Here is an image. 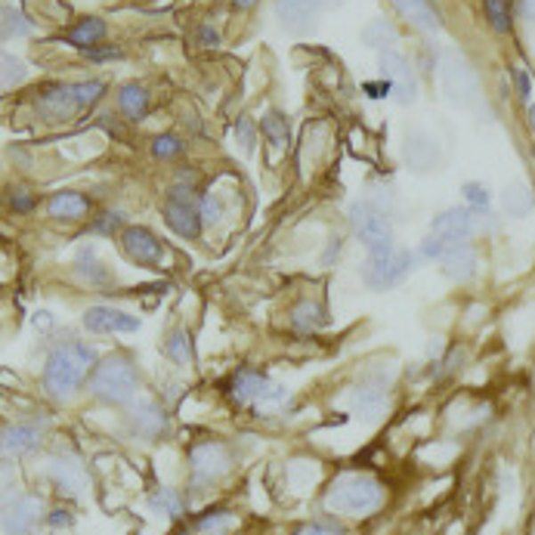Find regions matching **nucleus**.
<instances>
[{
  "label": "nucleus",
  "mask_w": 535,
  "mask_h": 535,
  "mask_svg": "<svg viewBox=\"0 0 535 535\" xmlns=\"http://www.w3.org/2000/svg\"><path fill=\"white\" fill-rule=\"evenodd\" d=\"M96 365V350L87 344H62L50 353L47 365H44V390L53 400H71L77 390L84 387V381L90 377Z\"/></svg>",
  "instance_id": "obj_1"
},
{
  "label": "nucleus",
  "mask_w": 535,
  "mask_h": 535,
  "mask_svg": "<svg viewBox=\"0 0 535 535\" xmlns=\"http://www.w3.org/2000/svg\"><path fill=\"white\" fill-rule=\"evenodd\" d=\"M90 390L102 402L130 406V402H136V390H140V371L127 356H106L90 371Z\"/></svg>",
  "instance_id": "obj_2"
},
{
  "label": "nucleus",
  "mask_w": 535,
  "mask_h": 535,
  "mask_svg": "<svg viewBox=\"0 0 535 535\" xmlns=\"http://www.w3.org/2000/svg\"><path fill=\"white\" fill-rule=\"evenodd\" d=\"M106 93L102 81H81V84H50L37 93L35 106L47 121H69L75 115L87 112L100 96Z\"/></svg>",
  "instance_id": "obj_3"
},
{
  "label": "nucleus",
  "mask_w": 535,
  "mask_h": 535,
  "mask_svg": "<svg viewBox=\"0 0 535 535\" xmlns=\"http://www.w3.org/2000/svg\"><path fill=\"white\" fill-rule=\"evenodd\" d=\"M384 505V486L375 476L365 474H341L331 482L328 495H325V507L335 514H371Z\"/></svg>",
  "instance_id": "obj_4"
},
{
  "label": "nucleus",
  "mask_w": 535,
  "mask_h": 535,
  "mask_svg": "<svg viewBox=\"0 0 535 535\" xmlns=\"http://www.w3.org/2000/svg\"><path fill=\"white\" fill-rule=\"evenodd\" d=\"M415 257L402 247H387V251L369 254V260L362 263V282L375 291H390L412 272Z\"/></svg>",
  "instance_id": "obj_5"
},
{
  "label": "nucleus",
  "mask_w": 535,
  "mask_h": 535,
  "mask_svg": "<svg viewBox=\"0 0 535 535\" xmlns=\"http://www.w3.org/2000/svg\"><path fill=\"white\" fill-rule=\"evenodd\" d=\"M350 220H353L356 236L369 247V254L393 247V226H390L387 214L375 201H359V205H353L350 207Z\"/></svg>",
  "instance_id": "obj_6"
},
{
  "label": "nucleus",
  "mask_w": 535,
  "mask_h": 535,
  "mask_svg": "<svg viewBox=\"0 0 535 535\" xmlns=\"http://www.w3.org/2000/svg\"><path fill=\"white\" fill-rule=\"evenodd\" d=\"M440 87L449 102H455V106H471L476 100L480 84H476V75L465 56L442 53L440 56Z\"/></svg>",
  "instance_id": "obj_7"
},
{
  "label": "nucleus",
  "mask_w": 535,
  "mask_h": 535,
  "mask_svg": "<svg viewBox=\"0 0 535 535\" xmlns=\"http://www.w3.org/2000/svg\"><path fill=\"white\" fill-rule=\"evenodd\" d=\"M189 467H192L195 486H211L220 476L230 474L232 455L223 442H199V446L189 452Z\"/></svg>",
  "instance_id": "obj_8"
},
{
  "label": "nucleus",
  "mask_w": 535,
  "mask_h": 535,
  "mask_svg": "<svg viewBox=\"0 0 535 535\" xmlns=\"http://www.w3.org/2000/svg\"><path fill=\"white\" fill-rule=\"evenodd\" d=\"M189 195H192L189 189H180V186L174 189L171 199L165 201V223L171 226L180 239L192 241L199 239L201 232V214H199V205H195Z\"/></svg>",
  "instance_id": "obj_9"
},
{
  "label": "nucleus",
  "mask_w": 535,
  "mask_h": 535,
  "mask_svg": "<svg viewBox=\"0 0 535 535\" xmlns=\"http://www.w3.org/2000/svg\"><path fill=\"white\" fill-rule=\"evenodd\" d=\"M381 71L384 77L390 81V90H393L396 102H402V106H412L417 100V81H415V71L409 60L402 53H396V50H384L381 53Z\"/></svg>",
  "instance_id": "obj_10"
},
{
  "label": "nucleus",
  "mask_w": 535,
  "mask_h": 535,
  "mask_svg": "<svg viewBox=\"0 0 535 535\" xmlns=\"http://www.w3.org/2000/svg\"><path fill=\"white\" fill-rule=\"evenodd\" d=\"M41 517H44L41 499H35V495H19V499H12L10 505L4 507L0 526H4L6 535H31Z\"/></svg>",
  "instance_id": "obj_11"
},
{
  "label": "nucleus",
  "mask_w": 535,
  "mask_h": 535,
  "mask_svg": "<svg viewBox=\"0 0 535 535\" xmlns=\"http://www.w3.org/2000/svg\"><path fill=\"white\" fill-rule=\"evenodd\" d=\"M140 319L115 306H90L84 312V328L93 335H130V331H140Z\"/></svg>",
  "instance_id": "obj_12"
},
{
  "label": "nucleus",
  "mask_w": 535,
  "mask_h": 535,
  "mask_svg": "<svg viewBox=\"0 0 535 535\" xmlns=\"http://www.w3.org/2000/svg\"><path fill=\"white\" fill-rule=\"evenodd\" d=\"M121 247L124 254L140 266H155L161 260V254H165L161 241L155 239L146 226H127V230L121 232Z\"/></svg>",
  "instance_id": "obj_13"
},
{
  "label": "nucleus",
  "mask_w": 535,
  "mask_h": 535,
  "mask_svg": "<svg viewBox=\"0 0 535 535\" xmlns=\"http://www.w3.org/2000/svg\"><path fill=\"white\" fill-rule=\"evenodd\" d=\"M41 440H44L41 424L16 421L0 427V452L4 455H28L41 446Z\"/></svg>",
  "instance_id": "obj_14"
},
{
  "label": "nucleus",
  "mask_w": 535,
  "mask_h": 535,
  "mask_svg": "<svg viewBox=\"0 0 535 535\" xmlns=\"http://www.w3.org/2000/svg\"><path fill=\"white\" fill-rule=\"evenodd\" d=\"M476 230V211L467 207H449L434 220V236L446 241H467Z\"/></svg>",
  "instance_id": "obj_15"
},
{
  "label": "nucleus",
  "mask_w": 535,
  "mask_h": 535,
  "mask_svg": "<svg viewBox=\"0 0 535 535\" xmlns=\"http://www.w3.org/2000/svg\"><path fill=\"white\" fill-rule=\"evenodd\" d=\"M130 424H134V430L142 440H161L167 434V412L158 402L140 400L134 406V412H130Z\"/></svg>",
  "instance_id": "obj_16"
},
{
  "label": "nucleus",
  "mask_w": 535,
  "mask_h": 535,
  "mask_svg": "<svg viewBox=\"0 0 535 535\" xmlns=\"http://www.w3.org/2000/svg\"><path fill=\"white\" fill-rule=\"evenodd\" d=\"M47 214L53 220H62V223H77L90 214V199L75 189H62V192L50 195L47 201Z\"/></svg>",
  "instance_id": "obj_17"
},
{
  "label": "nucleus",
  "mask_w": 535,
  "mask_h": 535,
  "mask_svg": "<svg viewBox=\"0 0 535 535\" xmlns=\"http://www.w3.org/2000/svg\"><path fill=\"white\" fill-rule=\"evenodd\" d=\"M440 263H442V272H446L452 282H465L476 270V254L467 241H452V245L442 251Z\"/></svg>",
  "instance_id": "obj_18"
},
{
  "label": "nucleus",
  "mask_w": 535,
  "mask_h": 535,
  "mask_svg": "<svg viewBox=\"0 0 535 535\" xmlns=\"http://www.w3.org/2000/svg\"><path fill=\"white\" fill-rule=\"evenodd\" d=\"M319 0H276V16L285 28L291 31H306L316 22Z\"/></svg>",
  "instance_id": "obj_19"
},
{
  "label": "nucleus",
  "mask_w": 535,
  "mask_h": 535,
  "mask_svg": "<svg viewBox=\"0 0 535 535\" xmlns=\"http://www.w3.org/2000/svg\"><path fill=\"white\" fill-rule=\"evenodd\" d=\"M436 161H440V142L434 140V136L427 134H409L406 140V165L412 167V171H430V167H436Z\"/></svg>",
  "instance_id": "obj_20"
},
{
  "label": "nucleus",
  "mask_w": 535,
  "mask_h": 535,
  "mask_svg": "<svg viewBox=\"0 0 535 535\" xmlns=\"http://www.w3.org/2000/svg\"><path fill=\"white\" fill-rule=\"evenodd\" d=\"M50 476H53V482L60 486L62 495H81L84 486H87V474H84V467L77 465L75 458H69V455L53 458V465H50Z\"/></svg>",
  "instance_id": "obj_21"
},
{
  "label": "nucleus",
  "mask_w": 535,
  "mask_h": 535,
  "mask_svg": "<svg viewBox=\"0 0 535 535\" xmlns=\"http://www.w3.org/2000/svg\"><path fill=\"white\" fill-rule=\"evenodd\" d=\"M400 10V16H406L415 28L421 31H440V12L430 6V0H390Z\"/></svg>",
  "instance_id": "obj_22"
},
{
  "label": "nucleus",
  "mask_w": 535,
  "mask_h": 535,
  "mask_svg": "<svg viewBox=\"0 0 535 535\" xmlns=\"http://www.w3.org/2000/svg\"><path fill=\"white\" fill-rule=\"evenodd\" d=\"M266 384H270V377H266V375H260V371H251V369H241V371H236V375H232L230 393H232V400L241 402V406H251V402L257 400L260 390H263Z\"/></svg>",
  "instance_id": "obj_23"
},
{
  "label": "nucleus",
  "mask_w": 535,
  "mask_h": 535,
  "mask_svg": "<svg viewBox=\"0 0 535 535\" xmlns=\"http://www.w3.org/2000/svg\"><path fill=\"white\" fill-rule=\"evenodd\" d=\"M325 310L316 304V300H300V304L291 310V328L300 331V335H312V331L325 328Z\"/></svg>",
  "instance_id": "obj_24"
},
{
  "label": "nucleus",
  "mask_w": 535,
  "mask_h": 535,
  "mask_svg": "<svg viewBox=\"0 0 535 535\" xmlns=\"http://www.w3.org/2000/svg\"><path fill=\"white\" fill-rule=\"evenodd\" d=\"M65 37H69V44H75V47L90 50L93 44H100L102 37H106V22H102V19H96V16H87V19H81L77 25H71Z\"/></svg>",
  "instance_id": "obj_25"
},
{
  "label": "nucleus",
  "mask_w": 535,
  "mask_h": 535,
  "mask_svg": "<svg viewBox=\"0 0 535 535\" xmlns=\"http://www.w3.org/2000/svg\"><path fill=\"white\" fill-rule=\"evenodd\" d=\"M353 402L359 415L377 417L387 409V390H384V384H365V387H359L353 393Z\"/></svg>",
  "instance_id": "obj_26"
},
{
  "label": "nucleus",
  "mask_w": 535,
  "mask_h": 535,
  "mask_svg": "<svg viewBox=\"0 0 535 535\" xmlns=\"http://www.w3.org/2000/svg\"><path fill=\"white\" fill-rule=\"evenodd\" d=\"M118 106H121V112L127 115L130 121H140L142 115H146V109H149L146 87H142V84H136V81L124 84V87L118 90Z\"/></svg>",
  "instance_id": "obj_27"
},
{
  "label": "nucleus",
  "mask_w": 535,
  "mask_h": 535,
  "mask_svg": "<svg viewBox=\"0 0 535 535\" xmlns=\"http://www.w3.org/2000/svg\"><path fill=\"white\" fill-rule=\"evenodd\" d=\"M501 207H505L511 217H526L532 211V189L526 182H511V186L501 192Z\"/></svg>",
  "instance_id": "obj_28"
},
{
  "label": "nucleus",
  "mask_w": 535,
  "mask_h": 535,
  "mask_svg": "<svg viewBox=\"0 0 535 535\" xmlns=\"http://www.w3.org/2000/svg\"><path fill=\"white\" fill-rule=\"evenodd\" d=\"M75 270H77V276L84 279L87 285H96V288H102V285H109V272H106V266L100 263V257H96L93 251H81V257H77V263H75Z\"/></svg>",
  "instance_id": "obj_29"
},
{
  "label": "nucleus",
  "mask_w": 535,
  "mask_h": 535,
  "mask_svg": "<svg viewBox=\"0 0 535 535\" xmlns=\"http://www.w3.org/2000/svg\"><path fill=\"white\" fill-rule=\"evenodd\" d=\"M149 505H152L155 514H161V517H171V520L182 517V511H186V501H182L180 492H174V489H158V492H152Z\"/></svg>",
  "instance_id": "obj_30"
},
{
  "label": "nucleus",
  "mask_w": 535,
  "mask_h": 535,
  "mask_svg": "<svg viewBox=\"0 0 535 535\" xmlns=\"http://www.w3.org/2000/svg\"><path fill=\"white\" fill-rule=\"evenodd\" d=\"M165 353H167V359H171V362H177V365H189V362H192V344H189L186 331L174 328L171 335H167Z\"/></svg>",
  "instance_id": "obj_31"
},
{
  "label": "nucleus",
  "mask_w": 535,
  "mask_h": 535,
  "mask_svg": "<svg viewBox=\"0 0 535 535\" xmlns=\"http://www.w3.org/2000/svg\"><path fill=\"white\" fill-rule=\"evenodd\" d=\"M288 400H291L288 390H285L282 384H272L270 381L263 390H260V396L254 400V406H257V412H276V409L288 406Z\"/></svg>",
  "instance_id": "obj_32"
},
{
  "label": "nucleus",
  "mask_w": 535,
  "mask_h": 535,
  "mask_svg": "<svg viewBox=\"0 0 535 535\" xmlns=\"http://www.w3.org/2000/svg\"><path fill=\"white\" fill-rule=\"evenodd\" d=\"M263 134L270 136V142H272V146H276V152H282V149L291 142L288 121H285L279 112H270V115H266V118H263Z\"/></svg>",
  "instance_id": "obj_33"
},
{
  "label": "nucleus",
  "mask_w": 535,
  "mask_h": 535,
  "mask_svg": "<svg viewBox=\"0 0 535 535\" xmlns=\"http://www.w3.org/2000/svg\"><path fill=\"white\" fill-rule=\"evenodd\" d=\"M22 77H25V62L10 56L6 50H0V90L16 87Z\"/></svg>",
  "instance_id": "obj_34"
},
{
  "label": "nucleus",
  "mask_w": 535,
  "mask_h": 535,
  "mask_svg": "<svg viewBox=\"0 0 535 535\" xmlns=\"http://www.w3.org/2000/svg\"><path fill=\"white\" fill-rule=\"evenodd\" d=\"M362 41L369 44V47H375V50H387L390 44L396 41V31L390 28V22H384V19H377V22H371L369 28L362 31Z\"/></svg>",
  "instance_id": "obj_35"
},
{
  "label": "nucleus",
  "mask_w": 535,
  "mask_h": 535,
  "mask_svg": "<svg viewBox=\"0 0 535 535\" xmlns=\"http://www.w3.org/2000/svg\"><path fill=\"white\" fill-rule=\"evenodd\" d=\"M482 10H486L489 25H492L499 35H507V31H511V6H507V0H486Z\"/></svg>",
  "instance_id": "obj_36"
},
{
  "label": "nucleus",
  "mask_w": 535,
  "mask_h": 535,
  "mask_svg": "<svg viewBox=\"0 0 535 535\" xmlns=\"http://www.w3.org/2000/svg\"><path fill=\"white\" fill-rule=\"evenodd\" d=\"M152 152L155 158H177V155H182V142L171 134H161L152 140Z\"/></svg>",
  "instance_id": "obj_37"
},
{
  "label": "nucleus",
  "mask_w": 535,
  "mask_h": 535,
  "mask_svg": "<svg viewBox=\"0 0 535 535\" xmlns=\"http://www.w3.org/2000/svg\"><path fill=\"white\" fill-rule=\"evenodd\" d=\"M6 201H10V211H16V214H28V211H35V205H37L35 195L22 186L10 189V192H6Z\"/></svg>",
  "instance_id": "obj_38"
},
{
  "label": "nucleus",
  "mask_w": 535,
  "mask_h": 535,
  "mask_svg": "<svg viewBox=\"0 0 535 535\" xmlns=\"http://www.w3.org/2000/svg\"><path fill=\"white\" fill-rule=\"evenodd\" d=\"M236 140H239V146L245 149V155L254 152V146H257V127H254L251 118H239V124H236Z\"/></svg>",
  "instance_id": "obj_39"
},
{
  "label": "nucleus",
  "mask_w": 535,
  "mask_h": 535,
  "mask_svg": "<svg viewBox=\"0 0 535 535\" xmlns=\"http://www.w3.org/2000/svg\"><path fill=\"white\" fill-rule=\"evenodd\" d=\"M220 201H217V195L214 192H207V195H201V205H199V214H201V223H217L220 220Z\"/></svg>",
  "instance_id": "obj_40"
},
{
  "label": "nucleus",
  "mask_w": 535,
  "mask_h": 535,
  "mask_svg": "<svg viewBox=\"0 0 535 535\" xmlns=\"http://www.w3.org/2000/svg\"><path fill=\"white\" fill-rule=\"evenodd\" d=\"M118 226H121V214L118 211H106V214H100V220H96L90 230H93L96 236H112Z\"/></svg>",
  "instance_id": "obj_41"
},
{
  "label": "nucleus",
  "mask_w": 535,
  "mask_h": 535,
  "mask_svg": "<svg viewBox=\"0 0 535 535\" xmlns=\"http://www.w3.org/2000/svg\"><path fill=\"white\" fill-rule=\"evenodd\" d=\"M6 35H10V37H16V35H31L28 19H25L22 12H16V10H6Z\"/></svg>",
  "instance_id": "obj_42"
},
{
  "label": "nucleus",
  "mask_w": 535,
  "mask_h": 535,
  "mask_svg": "<svg viewBox=\"0 0 535 535\" xmlns=\"http://www.w3.org/2000/svg\"><path fill=\"white\" fill-rule=\"evenodd\" d=\"M465 199L474 205V211H486V207H489V192L480 186V182H467V186H465Z\"/></svg>",
  "instance_id": "obj_43"
},
{
  "label": "nucleus",
  "mask_w": 535,
  "mask_h": 535,
  "mask_svg": "<svg viewBox=\"0 0 535 535\" xmlns=\"http://www.w3.org/2000/svg\"><path fill=\"white\" fill-rule=\"evenodd\" d=\"M514 84H517L520 100H530V93H532V81H530V71H526L523 65H517V69H514Z\"/></svg>",
  "instance_id": "obj_44"
},
{
  "label": "nucleus",
  "mask_w": 535,
  "mask_h": 535,
  "mask_svg": "<svg viewBox=\"0 0 535 535\" xmlns=\"http://www.w3.org/2000/svg\"><path fill=\"white\" fill-rule=\"evenodd\" d=\"M304 535H344V530L337 523H328V520H325V523H310Z\"/></svg>",
  "instance_id": "obj_45"
},
{
  "label": "nucleus",
  "mask_w": 535,
  "mask_h": 535,
  "mask_svg": "<svg viewBox=\"0 0 535 535\" xmlns=\"http://www.w3.org/2000/svg\"><path fill=\"white\" fill-rule=\"evenodd\" d=\"M84 53H87L90 60H96V62H106V60H121V50H118V47H109V50H96V47H90V50H84Z\"/></svg>",
  "instance_id": "obj_46"
},
{
  "label": "nucleus",
  "mask_w": 535,
  "mask_h": 535,
  "mask_svg": "<svg viewBox=\"0 0 535 535\" xmlns=\"http://www.w3.org/2000/svg\"><path fill=\"white\" fill-rule=\"evenodd\" d=\"M230 523V514H211V520H199V530H220Z\"/></svg>",
  "instance_id": "obj_47"
},
{
  "label": "nucleus",
  "mask_w": 535,
  "mask_h": 535,
  "mask_svg": "<svg viewBox=\"0 0 535 535\" xmlns=\"http://www.w3.org/2000/svg\"><path fill=\"white\" fill-rule=\"evenodd\" d=\"M47 523H50V526H56V530H60V526H71V514H69V511H62V507H56V511H50Z\"/></svg>",
  "instance_id": "obj_48"
},
{
  "label": "nucleus",
  "mask_w": 535,
  "mask_h": 535,
  "mask_svg": "<svg viewBox=\"0 0 535 535\" xmlns=\"http://www.w3.org/2000/svg\"><path fill=\"white\" fill-rule=\"evenodd\" d=\"M35 328H37V331H50V328H53V312L37 310V312H35Z\"/></svg>",
  "instance_id": "obj_49"
},
{
  "label": "nucleus",
  "mask_w": 535,
  "mask_h": 535,
  "mask_svg": "<svg viewBox=\"0 0 535 535\" xmlns=\"http://www.w3.org/2000/svg\"><path fill=\"white\" fill-rule=\"evenodd\" d=\"M520 6H523V16L535 22V0H520Z\"/></svg>",
  "instance_id": "obj_50"
},
{
  "label": "nucleus",
  "mask_w": 535,
  "mask_h": 535,
  "mask_svg": "<svg viewBox=\"0 0 535 535\" xmlns=\"http://www.w3.org/2000/svg\"><path fill=\"white\" fill-rule=\"evenodd\" d=\"M6 37H10L6 35V10L0 6V41H6Z\"/></svg>",
  "instance_id": "obj_51"
},
{
  "label": "nucleus",
  "mask_w": 535,
  "mask_h": 535,
  "mask_svg": "<svg viewBox=\"0 0 535 535\" xmlns=\"http://www.w3.org/2000/svg\"><path fill=\"white\" fill-rule=\"evenodd\" d=\"M232 4H236L239 10H251V6L257 4V0H232Z\"/></svg>",
  "instance_id": "obj_52"
},
{
  "label": "nucleus",
  "mask_w": 535,
  "mask_h": 535,
  "mask_svg": "<svg viewBox=\"0 0 535 535\" xmlns=\"http://www.w3.org/2000/svg\"><path fill=\"white\" fill-rule=\"evenodd\" d=\"M337 4H344V0H319V6H337Z\"/></svg>",
  "instance_id": "obj_53"
},
{
  "label": "nucleus",
  "mask_w": 535,
  "mask_h": 535,
  "mask_svg": "<svg viewBox=\"0 0 535 535\" xmlns=\"http://www.w3.org/2000/svg\"><path fill=\"white\" fill-rule=\"evenodd\" d=\"M530 124H532V130H535V102L530 106Z\"/></svg>",
  "instance_id": "obj_54"
}]
</instances>
